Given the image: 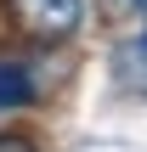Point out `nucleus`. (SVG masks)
Returning <instances> with one entry per match:
<instances>
[{"label":"nucleus","mask_w":147,"mask_h":152,"mask_svg":"<svg viewBox=\"0 0 147 152\" xmlns=\"http://www.w3.org/2000/svg\"><path fill=\"white\" fill-rule=\"evenodd\" d=\"M28 102H34L28 68H23V62H0V107L11 113V107H28Z\"/></svg>","instance_id":"nucleus-2"},{"label":"nucleus","mask_w":147,"mask_h":152,"mask_svg":"<svg viewBox=\"0 0 147 152\" xmlns=\"http://www.w3.org/2000/svg\"><path fill=\"white\" fill-rule=\"evenodd\" d=\"M0 152H40L34 141H23V135H0Z\"/></svg>","instance_id":"nucleus-4"},{"label":"nucleus","mask_w":147,"mask_h":152,"mask_svg":"<svg viewBox=\"0 0 147 152\" xmlns=\"http://www.w3.org/2000/svg\"><path fill=\"white\" fill-rule=\"evenodd\" d=\"M6 17L23 39H40V45H62L79 34L85 23V0H6Z\"/></svg>","instance_id":"nucleus-1"},{"label":"nucleus","mask_w":147,"mask_h":152,"mask_svg":"<svg viewBox=\"0 0 147 152\" xmlns=\"http://www.w3.org/2000/svg\"><path fill=\"white\" fill-rule=\"evenodd\" d=\"M136 6H142V11H147V0H136Z\"/></svg>","instance_id":"nucleus-5"},{"label":"nucleus","mask_w":147,"mask_h":152,"mask_svg":"<svg viewBox=\"0 0 147 152\" xmlns=\"http://www.w3.org/2000/svg\"><path fill=\"white\" fill-rule=\"evenodd\" d=\"M113 68L125 73V85H130V90H147V39H130V45L113 56Z\"/></svg>","instance_id":"nucleus-3"}]
</instances>
